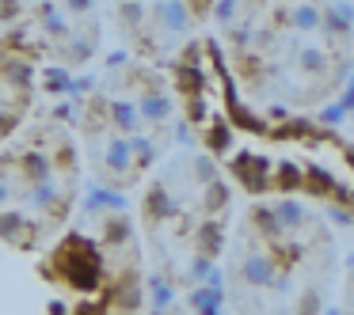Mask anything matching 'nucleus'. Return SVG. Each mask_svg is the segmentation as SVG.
Here are the masks:
<instances>
[{"instance_id": "nucleus-6", "label": "nucleus", "mask_w": 354, "mask_h": 315, "mask_svg": "<svg viewBox=\"0 0 354 315\" xmlns=\"http://www.w3.org/2000/svg\"><path fill=\"white\" fill-rule=\"evenodd\" d=\"M138 110L145 118H156V122H160V118H168V110H171V103L164 99V95H145V99L138 103Z\"/></svg>"}, {"instance_id": "nucleus-12", "label": "nucleus", "mask_w": 354, "mask_h": 315, "mask_svg": "<svg viewBox=\"0 0 354 315\" xmlns=\"http://www.w3.org/2000/svg\"><path fill=\"white\" fill-rule=\"evenodd\" d=\"M122 19H126V23H141V0H126V4H122Z\"/></svg>"}, {"instance_id": "nucleus-15", "label": "nucleus", "mask_w": 354, "mask_h": 315, "mask_svg": "<svg viewBox=\"0 0 354 315\" xmlns=\"http://www.w3.org/2000/svg\"><path fill=\"white\" fill-rule=\"evenodd\" d=\"M153 292H156V304H160V307H164V304H168V300H171V289H168V285H156Z\"/></svg>"}, {"instance_id": "nucleus-3", "label": "nucleus", "mask_w": 354, "mask_h": 315, "mask_svg": "<svg viewBox=\"0 0 354 315\" xmlns=\"http://www.w3.org/2000/svg\"><path fill=\"white\" fill-rule=\"evenodd\" d=\"M324 23V12L313 8V4H297V8H290V27L293 31H320Z\"/></svg>"}, {"instance_id": "nucleus-11", "label": "nucleus", "mask_w": 354, "mask_h": 315, "mask_svg": "<svg viewBox=\"0 0 354 315\" xmlns=\"http://www.w3.org/2000/svg\"><path fill=\"white\" fill-rule=\"evenodd\" d=\"M42 23H46V31H50V34H65V19L57 16V12L50 8V4H46V19H42Z\"/></svg>"}, {"instance_id": "nucleus-7", "label": "nucleus", "mask_w": 354, "mask_h": 315, "mask_svg": "<svg viewBox=\"0 0 354 315\" xmlns=\"http://www.w3.org/2000/svg\"><path fill=\"white\" fill-rule=\"evenodd\" d=\"M301 69L305 72H324L328 69V54H324L320 46H305L301 50Z\"/></svg>"}, {"instance_id": "nucleus-8", "label": "nucleus", "mask_w": 354, "mask_h": 315, "mask_svg": "<svg viewBox=\"0 0 354 315\" xmlns=\"http://www.w3.org/2000/svg\"><path fill=\"white\" fill-rule=\"evenodd\" d=\"M115 122L122 125V130H133V125H138V110H133L130 103H115Z\"/></svg>"}, {"instance_id": "nucleus-14", "label": "nucleus", "mask_w": 354, "mask_h": 315, "mask_svg": "<svg viewBox=\"0 0 354 315\" xmlns=\"http://www.w3.org/2000/svg\"><path fill=\"white\" fill-rule=\"evenodd\" d=\"M206 201H209V209H217V205L225 201V186H217V183H214V186H209V198H206Z\"/></svg>"}, {"instance_id": "nucleus-18", "label": "nucleus", "mask_w": 354, "mask_h": 315, "mask_svg": "<svg viewBox=\"0 0 354 315\" xmlns=\"http://www.w3.org/2000/svg\"><path fill=\"white\" fill-rule=\"evenodd\" d=\"M4 4H8V8H12V4H16V0H4Z\"/></svg>"}, {"instance_id": "nucleus-9", "label": "nucleus", "mask_w": 354, "mask_h": 315, "mask_svg": "<svg viewBox=\"0 0 354 315\" xmlns=\"http://www.w3.org/2000/svg\"><path fill=\"white\" fill-rule=\"evenodd\" d=\"M126 163H130V145H126V141H115V145H111V167L126 171Z\"/></svg>"}, {"instance_id": "nucleus-16", "label": "nucleus", "mask_w": 354, "mask_h": 315, "mask_svg": "<svg viewBox=\"0 0 354 315\" xmlns=\"http://www.w3.org/2000/svg\"><path fill=\"white\" fill-rule=\"evenodd\" d=\"M343 110H354V77H351V88H346V95H343V103H339Z\"/></svg>"}, {"instance_id": "nucleus-17", "label": "nucleus", "mask_w": 354, "mask_h": 315, "mask_svg": "<svg viewBox=\"0 0 354 315\" xmlns=\"http://www.w3.org/2000/svg\"><path fill=\"white\" fill-rule=\"evenodd\" d=\"M73 12H92V0H69Z\"/></svg>"}, {"instance_id": "nucleus-13", "label": "nucleus", "mask_w": 354, "mask_h": 315, "mask_svg": "<svg viewBox=\"0 0 354 315\" xmlns=\"http://www.w3.org/2000/svg\"><path fill=\"white\" fill-rule=\"evenodd\" d=\"M194 175H198L202 183H209V179H214V163H209V160H198V163H194Z\"/></svg>"}, {"instance_id": "nucleus-5", "label": "nucleus", "mask_w": 354, "mask_h": 315, "mask_svg": "<svg viewBox=\"0 0 354 315\" xmlns=\"http://www.w3.org/2000/svg\"><path fill=\"white\" fill-rule=\"evenodd\" d=\"M274 216H278V224H282V228H297V224L305 221V209H301L297 201H278Z\"/></svg>"}, {"instance_id": "nucleus-10", "label": "nucleus", "mask_w": 354, "mask_h": 315, "mask_svg": "<svg viewBox=\"0 0 354 315\" xmlns=\"http://www.w3.org/2000/svg\"><path fill=\"white\" fill-rule=\"evenodd\" d=\"M214 19H217V23H232V19H236V0H217V4H214Z\"/></svg>"}, {"instance_id": "nucleus-4", "label": "nucleus", "mask_w": 354, "mask_h": 315, "mask_svg": "<svg viewBox=\"0 0 354 315\" xmlns=\"http://www.w3.org/2000/svg\"><path fill=\"white\" fill-rule=\"evenodd\" d=\"M244 277H248V285H270L274 281V266H270L267 254H252L244 262Z\"/></svg>"}, {"instance_id": "nucleus-2", "label": "nucleus", "mask_w": 354, "mask_h": 315, "mask_svg": "<svg viewBox=\"0 0 354 315\" xmlns=\"http://www.w3.org/2000/svg\"><path fill=\"white\" fill-rule=\"evenodd\" d=\"M351 27H354V8H351V4H335V8L324 12L320 31H328V34H351Z\"/></svg>"}, {"instance_id": "nucleus-1", "label": "nucleus", "mask_w": 354, "mask_h": 315, "mask_svg": "<svg viewBox=\"0 0 354 315\" xmlns=\"http://www.w3.org/2000/svg\"><path fill=\"white\" fill-rule=\"evenodd\" d=\"M153 12H156V19H160V27L171 31V34H183L187 27H191V8H187V0H160Z\"/></svg>"}, {"instance_id": "nucleus-19", "label": "nucleus", "mask_w": 354, "mask_h": 315, "mask_svg": "<svg viewBox=\"0 0 354 315\" xmlns=\"http://www.w3.org/2000/svg\"><path fill=\"white\" fill-rule=\"evenodd\" d=\"M328 315H339V312H328Z\"/></svg>"}]
</instances>
